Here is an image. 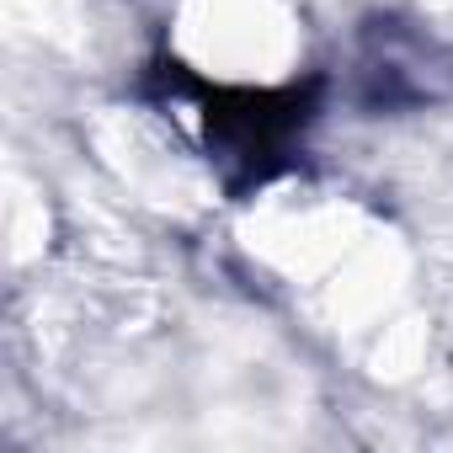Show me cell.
<instances>
[{"label":"cell","mask_w":453,"mask_h":453,"mask_svg":"<svg viewBox=\"0 0 453 453\" xmlns=\"http://www.w3.org/2000/svg\"><path fill=\"white\" fill-rule=\"evenodd\" d=\"M320 86H288V91H203V134L208 160L219 165L224 187L235 197L278 176L299 144V134L315 118Z\"/></svg>","instance_id":"6da1fadb"},{"label":"cell","mask_w":453,"mask_h":453,"mask_svg":"<svg viewBox=\"0 0 453 453\" xmlns=\"http://www.w3.org/2000/svg\"><path fill=\"white\" fill-rule=\"evenodd\" d=\"M453 91V54L395 17H373L357 54V102L368 112H405Z\"/></svg>","instance_id":"7a4b0ae2"}]
</instances>
